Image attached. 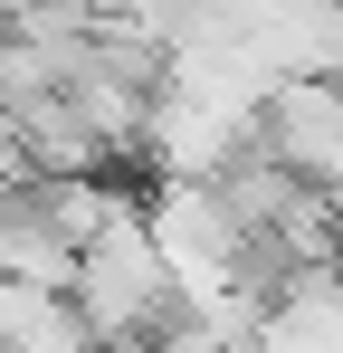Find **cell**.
Wrapping results in <instances>:
<instances>
[{
	"mask_svg": "<svg viewBox=\"0 0 343 353\" xmlns=\"http://www.w3.org/2000/svg\"><path fill=\"white\" fill-rule=\"evenodd\" d=\"M76 305H86L96 344H163L181 287H172L163 248H153V230H143V210L114 220L105 239H86V258H76Z\"/></svg>",
	"mask_w": 343,
	"mask_h": 353,
	"instance_id": "cell-1",
	"label": "cell"
},
{
	"mask_svg": "<svg viewBox=\"0 0 343 353\" xmlns=\"http://www.w3.org/2000/svg\"><path fill=\"white\" fill-rule=\"evenodd\" d=\"M258 143L315 191H343V77L334 67H286L258 105Z\"/></svg>",
	"mask_w": 343,
	"mask_h": 353,
	"instance_id": "cell-2",
	"label": "cell"
},
{
	"mask_svg": "<svg viewBox=\"0 0 343 353\" xmlns=\"http://www.w3.org/2000/svg\"><path fill=\"white\" fill-rule=\"evenodd\" d=\"M10 115H19V143H29V172H105V163H114V143L86 124V105H76L67 86L19 96Z\"/></svg>",
	"mask_w": 343,
	"mask_h": 353,
	"instance_id": "cell-3",
	"label": "cell"
},
{
	"mask_svg": "<svg viewBox=\"0 0 343 353\" xmlns=\"http://www.w3.org/2000/svg\"><path fill=\"white\" fill-rule=\"evenodd\" d=\"M0 344H29V353H86L96 325L76 287H39V277H0Z\"/></svg>",
	"mask_w": 343,
	"mask_h": 353,
	"instance_id": "cell-4",
	"label": "cell"
}]
</instances>
